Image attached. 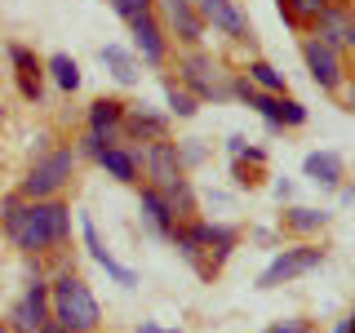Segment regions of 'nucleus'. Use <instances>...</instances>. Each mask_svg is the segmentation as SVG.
<instances>
[{
    "label": "nucleus",
    "instance_id": "28",
    "mask_svg": "<svg viewBox=\"0 0 355 333\" xmlns=\"http://www.w3.org/2000/svg\"><path fill=\"white\" fill-rule=\"evenodd\" d=\"M244 76H249V85L262 89V94H284V76L275 71L266 58H249L244 62Z\"/></svg>",
    "mask_w": 355,
    "mask_h": 333
},
{
    "label": "nucleus",
    "instance_id": "3",
    "mask_svg": "<svg viewBox=\"0 0 355 333\" xmlns=\"http://www.w3.org/2000/svg\"><path fill=\"white\" fill-rule=\"evenodd\" d=\"M76 164H80V151L76 147L40 151L36 160H31V169L22 173L18 196L22 200H58V196H67V187H71V178H76Z\"/></svg>",
    "mask_w": 355,
    "mask_h": 333
},
{
    "label": "nucleus",
    "instance_id": "10",
    "mask_svg": "<svg viewBox=\"0 0 355 333\" xmlns=\"http://www.w3.org/2000/svg\"><path fill=\"white\" fill-rule=\"evenodd\" d=\"M129 27V36H133V53H138L147 67H169V58H173V40H169V31H164V22L155 18V14H142V18H133V22H125Z\"/></svg>",
    "mask_w": 355,
    "mask_h": 333
},
{
    "label": "nucleus",
    "instance_id": "35",
    "mask_svg": "<svg viewBox=\"0 0 355 333\" xmlns=\"http://www.w3.org/2000/svg\"><path fill=\"white\" fill-rule=\"evenodd\" d=\"M333 333H355V311H347V316L333 325Z\"/></svg>",
    "mask_w": 355,
    "mask_h": 333
},
{
    "label": "nucleus",
    "instance_id": "34",
    "mask_svg": "<svg viewBox=\"0 0 355 333\" xmlns=\"http://www.w3.org/2000/svg\"><path fill=\"white\" fill-rule=\"evenodd\" d=\"M338 94H342V107H347V111H351V116H355V71H351V80H347V85H342V89H338Z\"/></svg>",
    "mask_w": 355,
    "mask_h": 333
},
{
    "label": "nucleus",
    "instance_id": "4",
    "mask_svg": "<svg viewBox=\"0 0 355 333\" xmlns=\"http://www.w3.org/2000/svg\"><path fill=\"white\" fill-rule=\"evenodd\" d=\"M182 89H191L205 103H231V71H222V62L214 58L209 49H182L178 53V76H173Z\"/></svg>",
    "mask_w": 355,
    "mask_h": 333
},
{
    "label": "nucleus",
    "instance_id": "26",
    "mask_svg": "<svg viewBox=\"0 0 355 333\" xmlns=\"http://www.w3.org/2000/svg\"><path fill=\"white\" fill-rule=\"evenodd\" d=\"M164 103H169L173 120H196V111H200V98L191 94V89H182L173 76H164Z\"/></svg>",
    "mask_w": 355,
    "mask_h": 333
},
{
    "label": "nucleus",
    "instance_id": "9",
    "mask_svg": "<svg viewBox=\"0 0 355 333\" xmlns=\"http://www.w3.org/2000/svg\"><path fill=\"white\" fill-rule=\"evenodd\" d=\"M191 5H196V14L205 18L209 31L227 36L231 44H249L253 49V27H249V18H244V9L236 0H191Z\"/></svg>",
    "mask_w": 355,
    "mask_h": 333
},
{
    "label": "nucleus",
    "instance_id": "14",
    "mask_svg": "<svg viewBox=\"0 0 355 333\" xmlns=\"http://www.w3.org/2000/svg\"><path fill=\"white\" fill-rule=\"evenodd\" d=\"M249 107L258 111L271 129H302L306 125V107L297 103V98H288V94H262L258 89V94L249 98Z\"/></svg>",
    "mask_w": 355,
    "mask_h": 333
},
{
    "label": "nucleus",
    "instance_id": "30",
    "mask_svg": "<svg viewBox=\"0 0 355 333\" xmlns=\"http://www.w3.org/2000/svg\"><path fill=\"white\" fill-rule=\"evenodd\" d=\"M107 147H111V142L103 138V133H94V129H85L80 138H76V151H80V155H89V160H98V155H103Z\"/></svg>",
    "mask_w": 355,
    "mask_h": 333
},
{
    "label": "nucleus",
    "instance_id": "1",
    "mask_svg": "<svg viewBox=\"0 0 355 333\" xmlns=\"http://www.w3.org/2000/svg\"><path fill=\"white\" fill-rule=\"evenodd\" d=\"M0 231L22 258H44L71 240V205L58 200H22L18 191L0 200Z\"/></svg>",
    "mask_w": 355,
    "mask_h": 333
},
{
    "label": "nucleus",
    "instance_id": "8",
    "mask_svg": "<svg viewBox=\"0 0 355 333\" xmlns=\"http://www.w3.org/2000/svg\"><path fill=\"white\" fill-rule=\"evenodd\" d=\"M155 18L164 22V31H169L173 44H182V49H205V18L196 14L191 0H155Z\"/></svg>",
    "mask_w": 355,
    "mask_h": 333
},
{
    "label": "nucleus",
    "instance_id": "5",
    "mask_svg": "<svg viewBox=\"0 0 355 333\" xmlns=\"http://www.w3.org/2000/svg\"><path fill=\"white\" fill-rule=\"evenodd\" d=\"M53 307H49V275L40 271V258H27V289L14 307H9L5 325L9 333H44Z\"/></svg>",
    "mask_w": 355,
    "mask_h": 333
},
{
    "label": "nucleus",
    "instance_id": "11",
    "mask_svg": "<svg viewBox=\"0 0 355 333\" xmlns=\"http://www.w3.org/2000/svg\"><path fill=\"white\" fill-rule=\"evenodd\" d=\"M311 36H320L324 44H333L338 53L355 58V5L351 0H333V5L311 22Z\"/></svg>",
    "mask_w": 355,
    "mask_h": 333
},
{
    "label": "nucleus",
    "instance_id": "22",
    "mask_svg": "<svg viewBox=\"0 0 355 333\" xmlns=\"http://www.w3.org/2000/svg\"><path fill=\"white\" fill-rule=\"evenodd\" d=\"M329 227V209H311V205H293L280 214V231L284 236H320Z\"/></svg>",
    "mask_w": 355,
    "mask_h": 333
},
{
    "label": "nucleus",
    "instance_id": "38",
    "mask_svg": "<svg viewBox=\"0 0 355 333\" xmlns=\"http://www.w3.org/2000/svg\"><path fill=\"white\" fill-rule=\"evenodd\" d=\"M0 333H9V325H5V320H0Z\"/></svg>",
    "mask_w": 355,
    "mask_h": 333
},
{
    "label": "nucleus",
    "instance_id": "37",
    "mask_svg": "<svg viewBox=\"0 0 355 333\" xmlns=\"http://www.w3.org/2000/svg\"><path fill=\"white\" fill-rule=\"evenodd\" d=\"M138 333H178V329H160L155 320H142V325H138Z\"/></svg>",
    "mask_w": 355,
    "mask_h": 333
},
{
    "label": "nucleus",
    "instance_id": "32",
    "mask_svg": "<svg viewBox=\"0 0 355 333\" xmlns=\"http://www.w3.org/2000/svg\"><path fill=\"white\" fill-rule=\"evenodd\" d=\"M266 333H311V325L306 320H284V325H271Z\"/></svg>",
    "mask_w": 355,
    "mask_h": 333
},
{
    "label": "nucleus",
    "instance_id": "19",
    "mask_svg": "<svg viewBox=\"0 0 355 333\" xmlns=\"http://www.w3.org/2000/svg\"><path fill=\"white\" fill-rule=\"evenodd\" d=\"M196 227H200V240H205L209 266H214V275H218L222 262L240 249V227H231V222H205V218H196Z\"/></svg>",
    "mask_w": 355,
    "mask_h": 333
},
{
    "label": "nucleus",
    "instance_id": "2",
    "mask_svg": "<svg viewBox=\"0 0 355 333\" xmlns=\"http://www.w3.org/2000/svg\"><path fill=\"white\" fill-rule=\"evenodd\" d=\"M49 307H53V320H58L67 333H98L103 329V307H98L94 289H89L71 266H62L49 280Z\"/></svg>",
    "mask_w": 355,
    "mask_h": 333
},
{
    "label": "nucleus",
    "instance_id": "17",
    "mask_svg": "<svg viewBox=\"0 0 355 333\" xmlns=\"http://www.w3.org/2000/svg\"><path fill=\"white\" fill-rule=\"evenodd\" d=\"M80 236H85V249H89V258H94L98 266H103V271H107L116 284H125V289H133V284H138V271L111 258V249L103 244V236H98V227H94V218H89V214H80Z\"/></svg>",
    "mask_w": 355,
    "mask_h": 333
},
{
    "label": "nucleus",
    "instance_id": "7",
    "mask_svg": "<svg viewBox=\"0 0 355 333\" xmlns=\"http://www.w3.org/2000/svg\"><path fill=\"white\" fill-rule=\"evenodd\" d=\"M302 62H306L311 80L324 89V94H338L351 80V58L338 53L333 44H324L320 36H311V31H302Z\"/></svg>",
    "mask_w": 355,
    "mask_h": 333
},
{
    "label": "nucleus",
    "instance_id": "27",
    "mask_svg": "<svg viewBox=\"0 0 355 333\" xmlns=\"http://www.w3.org/2000/svg\"><path fill=\"white\" fill-rule=\"evenodd\" d=\"M164 196H169V205L178 209V218H196L200 214V196H196V187H191V178H178V182H169V187H160Z\"/></svg>",
    "mask_w": 355,
    "mask_h": 333
},
{
    "label": "nucleus",
    "instance_id": "23",
    "mask_svg": "<svg viewBox=\"0 0 355 333\" xmlns=\"http://www.w3.org/2000/svg\"><path fill=\"white\" fill-rule=\"evenodd\" d=\"M329 5H333V0H275V14H280L297 36H302V31H311V22L324 14Z\"/></svg>",
    "mask_w": 355,
    "mask_h": 333
},
{
    "label": "nucleus",
    "instance_id": "20",
    "mask_svg": "<svg viewBox=\"0 0 355 333\" xmlns=\"http://www.w3.org/2000/svg\"><path fill=\"white\" fill-rule=\"evenodd\" d=\"M98 164L107 169V178H116V182H125V187L142 182V155L133 147H125V142H111V147L98 155Z\"/></svg>",
    "mask_w": 355,
    "mask_h": 333
},
{
    "label": "nucleus",
    "instance_id": "25",
    "mask_svg": "<svg viewBox=\"0 0 355 333\" xmlns=\"http://www.w3.org/2000/svg\"><path fill=\"white\" fill-rule=\"evenodd\" d=\"M44 76H49L62 94H76V89H80V67H76L71 53H53V58H44Z\"/></svg>",
    "mask_w": 355,
    "mask_h": 333
},
{
    "label": "nucleus",
    "instance_id": "21",
    "mask_svg": "<svg viewBox=\"0 0 355 333\" xmlns=\"http://www.w3.org/2000/svg\"><path fill=\"white\" fill-rule=\"evenodd\" d=\"M302 173H306L315 187H329V191H338L342 178H347V164H342L338 151H311L306 160H302Z\"/></svg>",
    "mask_w": 355,
    "mask_h": 333
},
{
    "label": "nucleus",
    "instance_id": "29",
    "mask_svg": "<svg viewBox=\"0 0 355 333\" xmlns=\"http://www.w3.org/2000/svg\"><path fill=\"white\" fill-rule=\"evenodd\" d=\"M111 5V14H116L120 22H133V18H142V14H155V0H107Z\"/></svg>",
    "mask_w": 355,
    "mask_h": 333
},
{
    "label": "nucleus",
    "instance_id": "16",
    "mask_svg": "<svg viewBox=\"0 0 355 333\" xmlns=\"http://www.w3.org/2000/svg\"><path fill=\"white\" fill-rule=\"evenodd\" d=\"M169 111H151L147 103H129L125 107V142H155L169 138Z\"/></svg>",
    "mask_w": 355,
    "mask_h": 333
},
{
    "label": "nucleus",
    "instance_id": "13",
    "mask_svg": "<svg viewBox=\"0 0 355 333\" xmlns=\"http://www.w3.org/2000/svg\"><path fill=\"white\" fill-rule=\"evenodd\" d=\"M138 218H142V227H147L155 240H169L173 227L182 222L178 209L169 205V196H164L160 187H151V182H138Z\"/></svg>",
    "mask_w": 355,
    "mask_h": 333
},
{
    "label": "nucleus",
    "instance_id": "15",
    "mask_svg": "<svg viewBox=\"0 0 355 333\" xmlns=\"http://www.w3.org/2000/svg\"><path fill=\"white\" fill-rule=\"evenodd\" d=\"M9 62H14V85H18V94L27 98V103H40L44 98V62L36 58V49H27V44H9Z\"/></svg>",
    "mask_w": 355,
    "mask_h": 333
},
{
    "label": "nucleus",
    "instance_id": "12",
    "mask_svg": "<svg viewBox=\"0 0 355 333\" xmlns=\"http://www.w3.org/2000/svg\"><path fill=\"white\" fill-rule=\"evenodd\" d=\"M142 173H147L151 187H169L178 178H187L182 169V155H178V142L173 138H155V142H142Z\"/></svg>",
    "mask_w": 355,
    "mask_h": 333
},
{
    "label": "nucleus",
    "instance_id": "18",
    "mask_svg": "<svg viewBox=\"0 0 355 333\" xmlns=\"http://www.w3.org/2000/svg\"><path fill=\"white\" fill-rule=\"evenodd\" d=\"M125 98H94L89 103V116H85V129H94V133H103L107 142H125Z\"/></svg>",
    "mask_w": 355,
    "mask_h": 333
},
{
    "label": "nucleus",
    "instance_id": "33",
    "mask_svg": "<svg viewBox=\"0 0 355 333\" xmlns=\"http://www.w3.org/2000/svg\"><path fill=\"white\" fill-rule=\"evenodd\" d=\"M227 151H231V160H240V155L249 151V138H244V133H231V138H227Z\"/></svg>",
    "mask_w": 355,
    "mask_h": 333
},
{
    "label": "nucleus",
    "instance_id": "31",
    "mask_svg": "<svg viewBox=\"0 0 355 333\" xmlns=\"http://www.w3.org/2000/svg\"><path fill=\"white\" fill-rule=\"evenodd\" d=\"M178 155H182V169H191V164L205 160V147H200V138H182L178 142Z\"/></svg>",
    "mask_w": 355,
    "mask_h": 333
},
{
    "label": "nucleus",
    "instance_id": "6",
    "mask_svg": "<svg viewBox=\"0 0 355 333\" xmlns=\"http://www.w3.org/2000/svg\"><path fill=\"white\" fill-rule=\"evenodd\" d=\"M329 262V249L324 244H288V249H280L271 262H266V271L258 275V289H280V284H293V280H302V275L311 271H320V266Z\"/></svg>",
    "mask_w": 355,
    "mask_h": 333
},
{
    "label": "nucleus",
    "instance_id": "24",
    "mask_svg": "<svg viewBox=\"0 0 355 333\" xmlns=\"http://www.w3.org/2000/svg\"><path fill=\"white\" fill-rule=\"evenodd\" d=\"M98 62L111 71L116 85H138V53H129L125 44H103V49H98Z\"/></svg>",
    "mask_w": 355,
    "mask_h": 333
},
{
    "label": "nucleus",
    "instance_id": "36",
    "mask_svg": "<svg viewBox=\"0 0 355 333\" xmlns=\"http://www.w3.org/2000/svg\"><path fill=\"white\" fill-rule=\"evenodd\" d=\"M275 196H280V200H293V182H288V178H280V182H275Z\"/></svg>",
    "mask_w": 355,
    "mask_h": 333
}]
</instances>
